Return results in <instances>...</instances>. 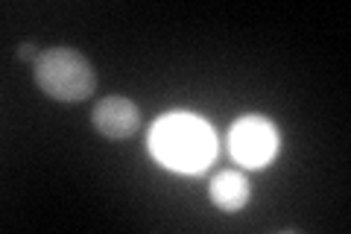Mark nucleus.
Masks as SVG:
<instances>
[{
	"instance_id": "1",
	"label": "nucleus",
	"mask_w": 351,
	"mask_h": 234,
	"mask_svg": "<svg viewBox=\"0 0 351 234\" xmlns=\"http://www.w3.org/2000/svg\"><path fill=\"white\" fill-rule=\"evenodd\" d=\"M149 147L161 164L182 173H199L211 164L217 143L205 120L193 115H167L149 132Z\"/></svg>"
},
{
	"instance_id": "2",
	"label": "nucleus",
	"mask_w": 351,
	"mask_h": 234,
	"mask_svg": "<svg viewBox=\"0 0 351 234\" xmlns=\"http://www.w3.org/2000/svg\"><path fill=\"white\" fill-rule=\"evenodd\" d=\"M36 85L59 103H82L94 94L97 71L82 53L73 47H50L32 62Z\"/></svg>"
},
{
	"instance_id": "3",
	"label": "nucleus",
	"mask_w": 351,
	"mask_h": 234,
	"mask_svg": "<svg viewBox=\"0 0 351 234\" xmlns=\"http://www.w3.org/2000/svg\"><path fill=\"white\" fill-rule=\"evenodd\" d=\"M228 150H232L237 164L263 167L278 152V132L267 117H240L232 126V135H228Z\"/></svg>"
},
{
	"instance_id": "4",
	"label": "nucleus",
	"mask_w": 351,
	"mask_h": 234,
	"mask_svg": "<svg viewBox=\"0 0 351 234\" xmlns=\"http://www.w3.org/2000/svg\"><path fill=\"white\" fill-rule=\"evenodd\" d=\"M91 120L103 138L123 141L141 129V108L126 97H106L94 106Z\"/></svg>"
},
{
	"instance_id": "5",
	"label": "nucleus",
	"mask_w": 351,
	"mask_h": 234,
	"mask_svg": "<svg viewBox=\"0 0 351 234\" xmlns=\"http://www.w3.org/2000/svg\"><path fill=\"white\" fill-rule=\"evenodd\" d=\"M211 202L219 211H228V214L240 211L249 202V182H246V176L237 173V170H223L219 176H214V182H211Z\"/></svg>"
},
{
	"instance_id": "6",
	"label": "nucleus",
	"mask_w": 351,
	"mask_h": 234,
	"mask_svg": "<svg viewBox=\"0 0 351 234\" xmlns=\"http://www.w3.org/2000/svg\"><path fill=\"white\" fill-rule=\"evenodd\" d=\"M18 56H21V59H27V62H36V59H38V56H36V44L24 41V44L18 47Z\"/></svg>"
}]
</instances>
